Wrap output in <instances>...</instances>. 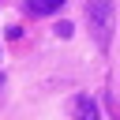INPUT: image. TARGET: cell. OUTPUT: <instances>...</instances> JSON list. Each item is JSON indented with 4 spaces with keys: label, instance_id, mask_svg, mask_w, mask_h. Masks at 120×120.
Segmentation results:
<instances>
[{
    "label": "cell",
    "instance_id": "obj_1",
    "mask_svg": "<svg viewBox=\"0 0 120 120\" xmlns=\"http://www.w3.org/2000/svg\"><path fill=\"white\" fill-rule=\"evenodd\" d=\"M86 22H90V34H94L98 49H109V41H112V22H116L112 0H86Z\"/></svg>",
    "mask_w": 120,
    "mask_h": 120
},
{
    "label": "cell",
    "instance_id": "obj_5",
    "mask_svg": "<svg viewBox=\"0 0 120 120\" xmlns=\"http://www.w3.org/2000/svg\"><path fill=\"white\" fill-rule=\"evenodd\" d=\"M4 86H8V79H4V75H0V98H4Z\"/></svg>",
    "mask_w": 120,
    "mask_h": 120
},
{
    "label": "cell",
    "instance_id": "obj_4",
    "mask_svg": "<svg viewBox=\"0 0 120 120\" xmlns=\"http://www.w3.org/2000/svg\"><path fill=\"white\" fill-rule=\"evenodd\" d=\"M71 30H75L71 22H60V26H56V34H60V38H71Z\"/></svg>",
    "mask_w": 120,
    "mask_h": 120
},
{
    "label": "cell",
    "instance_id": "obj_2",
    "mask_svg": "<svg viewBox=\"0 0 120 120\" xmlns=\"http://www.w3.org/2000/svg\"><path fill=\"white\" fill-rule=\"evenodd\" d=\"M71 112H75V120H101V116H98V105H94L86 94H79V98H75Z\"/></svg>",
    "mask_w": 120,
    "mask_h": 120
},
{
    "label": "cell",
    "instance_id": "obj_3",
    "mask_svg": "<svg viewBox=\"0 0 120 120\" xmlns=\"http://www.w3.org/2000/svg\"><path fill=\"white\" fill-rule=\"evenodd\" d=\"M60 8H64V0H30V11H38V15H52Z\"/></svg>",
    "mask_w": 120,
    "mask_h": 120
}]
</instances>
